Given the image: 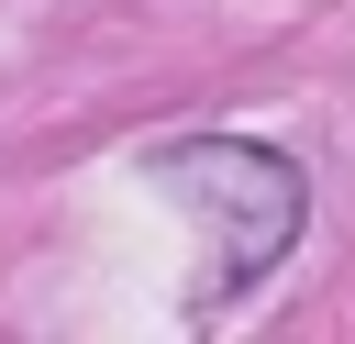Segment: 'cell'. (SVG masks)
<instances>
[{
    "mask_svg": "<svg viewBox=\"0 0 355 344\" xmlns=\"http://www.w3.org/2000/svg\"><path fill=\"white\" fill-rule=\"evenodd\" d=\"M155 178L233 244V255H222V289H244L255 266H277V244L300 233V166L266 155V144H166Z\"/></svg>",
    "mask_w": 355,
    "mask_h": 344,
    "instance_id": "6da1fadb",
    "label": "cell"
}]
</instances>
